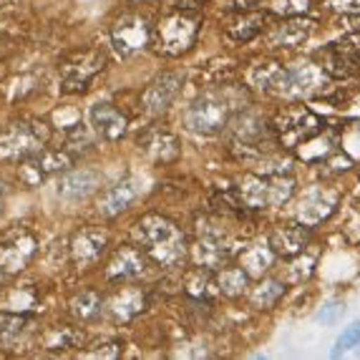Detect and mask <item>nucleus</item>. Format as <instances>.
I'll list each match as a JSON object with an SVG mask.
<instances>
[{
	"instance_id": "1",
	"label": "nucleus",
	"mask_w": 360,
	"mask_h": 360,
	"mask_svg": "<svg viewBox=\"0 0 360 360\" xmlns=\"http://www.w3.org/2000/svg\"><path fill=\"white\" fill-rule=\"evenodd\" d=\"M134 240L156 264H162L164 270H179L189 257L184 232L164 214L141 217L134 224Z\"/></svg>"
},
{
	"instance_id": "2",
	"label": "nucleus",
	"mask_w": 360,
	"mask_h": 360,
	"mask_svg": "<svg viewBox=\"0 0 360 360\" xmlns=\"http://www.w3.org/2000/svg\"><path fill=\"white\" fill-rule=\"evenodd\" d=\"M199 30H202V13L197 8L176 6L172 13H167L156 25H151V49L159 56L176 58L192 51L197 43Z\"/></svg>"
},
{
	"instance_id": "3",
	"label": "nucleus",
	"mask_w": 360,
	"mask_h": 360,
	"mask_svg": "<svg viewBox=\"0 0 360 360\" xmlns=\"http://www.w3.org/2000/svg\"><path fill=\"white\" fill-rule=\"evenodd\" d=\"M295 194V179L290 174H259L250 172L237 181V199L247 210H270L288 205Z\"/></svg>"
},
{
	"instance_id": "4",
	"label": "nucleus",
	"mask_w": 360,
	"mask_h": 360,
	"mask_svg": "<svg viewBox=\"0 0 360 360\" xmlns=\"http://www.w3.org/2000/svg\"><path fill=\"white\" fill-rule=\"evenodd\" d=\"M234 114V98L229 91H207L184 111V127L199 136L219 134Z\"/></svg>"
},
{
	"instance_id": "5",
	"label": "nucleus",
	"mask_w": 360,
	"mask_h": 360,
	"mask_svg": "<svg viewBox=\"0 0 360 360\" xmlns=\"http://www.w3.org/2000/svg\"><path fill=\"white\" fill-rule=\"evenodd\" d=\"M49 141L51 129L46 121H15L0 131V162H20L25 156L41 151L43 146H49Z\"/></svg>"
},
{
	"instance_id": "6",
	"label": "nucleus",
	"mask_w": 360,
	"mask_h": 360,
	"mask_svg": "<svg viewBox=\"0 0 360 360\" xmlns=\"http://www.w3.org/2000/svg\"><path fill=\"white\" fill-rule=\"evenodd\" d=\"M323 127L325 121L318 111H312L307 106H292L275 116L272 134H275V141L283 149H297L302 141H307L310 136L323 131Z\"/></svg>"
},
{
	"instance_id": "7",
	"label": "nucleus",
	"mask_w": 360,
	"mask_h": 360,
	"mask_svg": "<svg viewBox=\"0 0 360 360\" xmlns=\"http://www.w3.org/2000/svg\"><path fill=\"white\" fill-rule=\"evenodd\" d=\"M108 63V56L101 49L76 51L60 63V91L63 94H84L96 81L98 73H103Z\"/></svg>"
},
{
	"instance_id": "8",
	"label": "nucleus",
	"mask_w": 360,
	"mask_h": 360,
	"mask_svg": "<svg viewBox=\"0 0 360 360\" xmlns=\"http://www.w3.org/2000/svg\"><path fill=\"white\" fill-rule=\"evenodd\" d=\"M328 84V73L315 63H297V66H285L280 86H277L275 96H283L288 101L297 98L318 96Z\"/></svg>"
},
{
	"instance_id": "9",
	"label": "nucleus",
	"mask_w": 360,
	"mask_h": 360,
	"mask_svg": "<svg viewBox=\"0 0 360 360\" xmlns=\"http://www.w3.org/2000/svg\"><path fill=\"white\" fill-rule=\"evenodd\" d=\"M151 43V25L144 15L127 13L111 25V49L119 58H131Z\"/></svg>"
},
{
	"instance_id": "10",
	"label": "nucleus",
	"mask_w": 360,
	"mask_h": 360,
	"mask_svg": "<svg viewBox=\"0 0 360 360\" xmlns=\"http://www.w3.org/2000/svg\"><path fill=\"white\" fill-rule=\"evenodd\" d=\"M18 167V176L23 184L28 186H38L41 181H46L53 174H63L66 169L73 167V154L68 149H49L43 146L36 154L20 159Z\"/></svg>"
},
{
	"instance_id": "11",
	"label": "nucleus",
	"mask_w": 360,
	"mask_h": 360,
	"mask_svg": "<svg viewBox=\"0 0 360 360\" xmlns=\"http://www.w3.org/2000/svg\"><path fill=\"white\" fill-rule=\"evenodd\" d=\"M189 252H192L194 264L207 267V270H217V267L229 262V257L237 252V245H234V240H229L222 229H212L199 224L197 242L189 247Z\"/></svg>"
},
{
	"instance_id": "12",
	"label": "nucleus",
	"mask_w": 360,
	"mask_h": 360,
	"mask_svg": "<svg viewBox=\"0 0 360 360\" xmlns=\"http://www.w3.org/2000/svg\"><path fill=\"white\" fill-rule=\"evenodd\" d=\"M229 136H232V149H240L245 159H250V156L259 159V156H264V141L275 134H272V127H267L257 114L247 111V114H240L234 119V124L229 127Z\"/></svg>"
},
{
	"instance_id": "13",
	"label": "nucleus",
	"mask_w": 360,
	"mask_h": 360,
	"mask_svg": "<svg viewBox=\"0 0 360 360\" xmlns=\"http://www.w3.org/2000/svg\"><path fill=\"white\" fill-rule=\"evenodd\" d=\"M340 207V192L333 186L325 184H312L297 199V222L305 227H315V224L330 219Z\"/></svg>"
},
{
	"instance_id": "14",
	"label": "nucleus",
	"mask_w": 360,
	"mask_h": 360,
	"mask_svg": "<svg viewBox=\"0 0 360 360\" xmlns=\"http://www.w3.org/2000/svg\"><path fill=\"white\" fill-rule=\"evenodd\" d=\"M38 252V240L36 234L28 229H15L8 232L0 240V272L3 275H15V272L25 270L30 259Z\"/></svg>"
},
{
	"instance_id": "15",
	"label": "nucleus",
	"mask_w": 360,
	"mask_h": 360,
	"mask_svg": "<svg viewBox=\"0 0 360 360\" xmlns=\"http://www.w3.org/2000/svg\"><path fill=\"white\" fill-rule=\"evenodd\" d=\"M184 86V76L179 71H164L156 78H151V84L141 94V106L149 116H159L169 111V106L176 101Z\"/></svg>"
},
{
	"instance_id": "16",
	"label": "nucleus",
	"mask_w": 360,
	"mask_h": 360,
	"mask_svg": "<svg viewBox=\"0 0 360 360\" xmlns=\"http://www.w3.org/2000/svg\"><path fill=\"white\" fill-rule=\"evenodd\" d=\"M360 68V33L333 43L323 51V71L333 78H350Z\"/></svg>"
},
{
	"instance_id": "17",
	"label": "nucleus",
	"mask_w": 360,
	"mask_h": 360,
	"mask_svg": "<svg viewBox=\"0 0 360 360\" xmlns=\"http://www.w3.org/2000/svg\"><path fill=\"white\" fill-rule=\"evenodd\" d=\"M136 144L151 162H159V164L176 162L181 154V144L179 139H176V134H172L164 127H156V124L154 127H146L144 131L139 134Z\"/></svg>"
},
{
	"instance_id": "18",
	"label": "nucleus",
	"mask_w": 360,
	"mask_h": 360,
	"mask_svg": "<svg viewBox=\"0 0 360 360\" xmlns=\"http://www.w3.org/2000/svg\"><path fill=\"white\" fill-rule=\"evenodd\" d=\"M108 247V234L103 229H78L71 237V259L78 270H89L103 257Z\"/></svg>"
},
{
	"instance_id": "19",
	"label": "nucleus",
	"mask_w": 360,
	"mask_h": 360,
	"mask_svg": "<svg viewBox=\"0 0 360 360\" xmlns=\"http://www.w3.org/2000/svg\"><path fill=\"white\" fill-rule=\"evenodd\" d=\"M144 272H146V252L141 247H134V245L116 247L106 267V277L111 283H131V280L141 277Z\"/></svg>"
},
{
	"instance_id": "20",
	"label": "nucleus",
	"mask_w": 360,
	"mask_h": 360,
	"mask_svg": "<svg viewBox=\"0 0 360 360\" xmlns=\"http://www.w3.org/2000/svg\"><path fill=\"white\" fill-rule=\"evenodd\" d=\"M89 124L94 129V134L101 136L103 141H119V139H124V134L129 129L127 114H121L119 108L108 101L94 103L89 108Z\"/></svg>"
},
{
	"instance_id": "21",
	"label": "nucleus",
	"mask_w": 360,
	"mask_h": 360,
	"mask_svg": "<svg viewBox=\"0 0 360 360\" xmlns=\"http://www.w3.org/2000/svg\"><path fill=\"white\" fill-rule=\"evenodd\" d=\"M141 194V181L136 176H127V179L116 181L114 186H108L106 192L98 199V214L101 217H119L121 212H127Z\"/></svg>"
},
{
	"instance_id": "22",
	"label": "nucleus",
	"mask_w": 360,
	"mask_h": 360,
	"mask_svg": "<svg viewBox=\"0 0 360 360\" xmlns=\"http://www.w3.org/2000/svg\"><path fill=\"white\" fill-rule=\"evenodd\" d=\"M103 310L114 323L127 325L146 310V292L141 288H121L116 295H111V300L103 302Z\"/></svg>"
},
{
	"instance_id": "23",
	"label": "nucleus",
	"mask_w": 360,
	"mask_h": 360,
	"mask_svg": "<svg viewBox=\"0 0 360 360\" xmlns=\"http://www.w3.org/2000/svg\"><path fill=\"white\" fill-rule=\"evenodd\" d=\"M267 245L280 257H297L310 245V227L305 224H277L267 237Z\"/></svg>"
},
{
	"instance_id": "24",
	"label": "nucleus",
	"mask_w": 360,
	"mask_h": 360,
	"mask_svg": "<svg viewBox=\"0 0 360 360\" xmlns=\"http://www.w3.org/2000/svg\"><path fill=\"white\" fill-rule=\"evenodd\" d=\"M103 176L94 169H66L56 184V194L63 199H86L101 186Z\"/></svg>"
},
{
	"instance_id": "25",
	"label": "nucleus",
	"mask_w": 360,
	"mask_h": 360,
	"mask_svg": "<svg viewBox=\"0 0 360 360\" xmlns=\"http://www.w3.org/2000/svg\"><path fill=\"white\" fill-rule=\"evenodd\" d=\"M315 30V20L302 18V15H290L288 20L277 23L267 36V43L272 49H297Z\"/></svg>"
},
{
	"instance_id": "26",
	"label": "nucleus",
	"mask_w": 360,
	"mask_h": 360,
	"mask_svg": "<svg viewBox=\"0 0 360 360\" xmlns=\"http://www.w3.org/2000/svg\"><path fill=\"white\" fill-rule=\"evenodd\" d=\"M33 318L25 312H0V348L15 350L30 333Z\"/></svg>"
},
{
	"instance_id": "27",
	"label": "nucleus",
	"mask_w": 360,
	"mask_h": 360,
	"mask_svg": "<svg viewBox=\"0 0 360 360\" xmlns=\"http://www.w3.org/2000/svg\"><path fill=\"white\" fill-rule=\"evenodd\" d=\"M264 13L259 11H240V15H234L227 25V38L234 43H250L264 30Z\"/></svg>"
},
{
	"instance_id": "28",
	"label": "nucleus",
	"mask_w": 360,
	"mask_h": 360,
	"mask_svg": "<svg viewBox=\"0 0 360 360\" xmlns=\"http://www.w3.org/2000/svg\"><path fill=\"white\" fill-rule=\"evenodd\" d=\"M272 262H275V252L267 242H255V245L245 247L240 252V267L250 277H262L270 272Z\"/></svg>"
},
{
	"instance_id": "29",
	"label": "nucleus",
	"mask_w": 360,
	"mask_h": 360,
	"mask_svg": "<svg viewBox=\"0 0 360 360\" xmlns=\"http://www.w3.org/2000/svg\"><path fill=\"white\" fill-rule=\"evenodd\" d=\"M84 342V333L71 325H53L43 333V348L49 353H68L73 348H81Z\"/></svg>"
},
{
	"instance_id": "30",
	"label": "nucleus",
	"mask_w": 360,
	"mask_h": 360,
	"mask_svg": "<svg viewBox=\"0 0 360 360\" xmlns=\"http://www.w3.org/2000/svg\"><path fill=\"white\" fill-rule=\"evenodd\" d=\"M184 292L194 300H212L214 295H219V288H217V277L212 275V270L207 267H199L192 272H186L184 280Z\"/></svg>"
},
{
	"instance_id": "31",
	"label": "nucleus",
	"mask_w": 360,
	"mask_h": 360,
	"mask_svg": "<svg viewBox=\"0 0 360 360\" xmlns=\"http://www.w3.org/2000/svg\"><path fill=\"white\" fill-rule=\"evenodd\" d=\"M295 151H297V156H300L305 164H320L335 151V136L328 131H318L315 136L302 141Z\"/></svg>"
},
{
	"instance_id": "32",
	"label": "nucleus",
	"mask_w": 360,
	"mask_h": 360,
	"mask_svg": "<svg viewBox=\"0 0 360 360\" xmlns=\"http://www.w3.org/2000/svg\"><path fill=\"white\" fill-rule=\"evenodd\" d=\"M283 71L285 66L277 60H259L250 71V84L257 91H264V94H275L277 86H280V78H283Z\"/></svg>"
},
{
	"instance_id": "33",
	"label": "nucleus",
	"mask_w": 360,
	"mask_h": 360,
	"mask_svg": "<svg viewBox=\"0 0 360 360\" xmlns=\"http://www.w3.org/2000/svg\"><path fill=\"white\" fill-rule=\"evenodd\" d=\"M68 307H71V315L76 320L91 323V320H96L103 312V297L96 290H84V292L73 295V300Z\"/></svg>"
},
{
	"instance_id": "34",
	"label": "nucleus",
	"mask_w": 360,
	"mask_h": 360,
	"mask_svg": "<svg viewBox=\"0 0 360 360\" xmlns=\"http://www.w3.org/2000/svg\"><path fill=\"white\" fill-rule=\"evenodd\" d=\"M217 288L224 297H240V295L247 292L250 288V275L242 270L240 264L237 267H224L219 275H217Z\"/></svg>"
},
{
	"instance_id": "35",
	"label": "nucleus",
	"mask_w": 360,
	"mask_h": 360,
	"mask_svg": "<svg viewBox=\"0 0 360 360\" xmlns=\"http://www.w3.org/2000/svg\"><path fill=\"white\" fill-rule=\"evenodd\" d=\"M283 295H285V283L270 277V280H262V283L252 290L250 302H252V307H257V310H272L277 302L283 300Z\"/></svg>"
},
{
	"instance_id": "36",
	"label": "nucleus",
	"mask_w": 360,
	"mask_h": 360,
	"mask_svg": "<svg viewBox=\"0 0 360 360\" xmlns=\"http://www.w3.org/2000/svg\"><path fill=\"white\" fill-rule=\"evenodd\" d=\"M360 345V323H350L345 330L338 335V340H335V345H333V350H330V355L333 358H340V355H345L348 350H353V348H358Z\"/></svg>"
},
{
	"instance_id": "37",
	"label": "nucleus",
	"mask_w": 360,
	"mask_h": 360,
	"mask_svg": "<svg viewBox=\"0 0 360 360\" xmlns=\"http://www.w3.org/2000/svg\"><path fill=\"white\" fill-rule=\"evenodd\" d=\"M312 270H315V257H312V255H305V250H302V252L297 255V259L290 264V270H288L290 283H295V285L305 283L307 277L312 275Z\"/></svg>"
},
{
	"instance_id": "38",
	"label": "nucleus",
	"mask_w": 360,
	"mask_h": 360,
	"mask_svg": "<svg viewBox=\"0 0 360 360\" xmlns=\"http://www.w3.org/2000/svg\"><path fill=\"white\" fill-rule=\"evenodd\" d=\"M63 149H68L71 154H76V151H89L91 149L89 129H86L84 124H73L66 131V146H63Z\"/></svg>"
},
{
	"instance_id": "39",
	"label": "nucleus",
	"mask_w": 360,
	"mask_h": 360,
	"mask_svg": "<svg viewBox=\"0 0 360 360\" xmlns=\"http://www.w3.org/2000/svg\"><path fill=\"white\" fill-rule=\"evenodd\" d=\"M121 355V342L119 340H98L91 348L81 353V358H101V360H116Z\"/></svg>"
},
{
	"instance_id": "40",
	"label": "nucleus",
	"mask_w": 360,
	"mask_h": 360,
	"mask_svg": "<svg viewBox=\"0 0 360 360\" xmlns=\"http://www.w3.org/2000/svg\"><path fill=\"white\" fill-rule=\"evenodd\" d=\"M270 11L277 15H305L310 11V0H270Z\"/></svg>"
},
{
	"instance_id": "41",
	"label": "nucleus",
	"mask_w": 360,
	"mask_h": 360,
	"mask_svg": "<svg viewBox=\"0 0 360 360\" xmlns=\"http://www.w3.org/2000/svg\"><path fill=\"white\" fill-rule=\"evenodd\" d=\"M340 146L350 159H360V124H355V127H350L348 131L342 134Z\"/></svg>"
},
{
	"instance_id": "42",
	"label": "nucleus",
	"mask_w": 360,
	"mask_h": 360,
	"mask_svg": "<svg viewBox=\"0 0 360 360\" xmlns=\"http://www.w3.org/2000/svg\"><path fill=\"white\" fill-rule=\"evenodd\" d=\"M342 234L350 245H360V210H350L342 224Z\"/></svg>"
},
{
	"instance_id": "43",
	"label": "nucleus",
	"mask_w": 360,
	"mask_h": 360,
	"mask_svg": "<svg viewBox=\"0 0 360 360\" xmlns=\"http://www.w3.org/2000/svg\"><path fill=\"white\" fill-rule=\"evenodd\" d=\"M330 11H338L342 15H360V0H325Z\"/></svg>"
},
{
	"instance_id": "44",
	"label": "nucleus",
	"mask_w": 360,
	"mask_h": 360,
	"mask_svg": "<svg viewBox=\"0 0 360 360\" xmlns=\"http://www.w3.org/2000/svg\"><path fill=\"white\" fill-rule=\"evenodd\" d=\"M342 310H345V307H342L340 302H330V305H325L323 310L318 312V320H323V323H335V318Z\"/></svg>"
},
{
	"instance_id": "45",
	"label": "nucleus",
	"mask_w": 360,
	"mask_h": 360,
	"mask_svg": "<svg viewBox=\"0 0 360 360\" xmlns=\"http://www.w3.org/2000/svg\"><path fill=\"white\" fill-rule=\"evenodd\" d=\"M259 0H229V11H252Z\"/></svg>"
},
{
	"instance_id": "46",
	"label": "nucleus",
	"mask_w": 360,
	"mask_h": 360,
	"mask_svg": "<svg viewBox=\"0 0 360 360\" xmlns=\"http://www.w3.org/2000/svg\"><path fill=\"white\" fill-rule=\"evenodd\" d=\"M205 0H179L176 6H181V8H197V6H202Z\"/></svg>"
},
{
	"instance_id": "47",
	"label": "nucleus",
	"mask_w": 360,
	"mask_h": 360,
	"mask_svg": "<svg viewBox=\"0 0 360 360\" xmlns=\"http://www.w3.org/2000/svg\"><path fill=\"white\" fill-rule=\"evenodd\" d=\"M6 184H3V181H0V214H3V207H6Z\"/></svg>"
},
{
	"instance_id": "48",
	"label": "nucleus",
	"mask_w": 360,
	"mask_h": 360,
	"mask_svg": "<svg viewBox=\"0 0 360 360\" xmlns=\"http://www.w3.org/2000/svg\"><path fill=\"white\" fill-rule=\"evenodd\" d=\"M0 288H3V272H0Z\"/></svg>"
},
{
	"instance_id": "49",
	"label": "nucleus",
	"mask_w": 360,
	"mask_h": 360,
	"mask_svg": "<svg viewBox=\"0 0 360 360\" xmlns=\"http://www.w3.org/2000/svg\"><path fill=\"white\" fill-rule=\"evenodd\" d=\"M358 76H360V68H358Z\"/></svg>"
}]
</instances>
